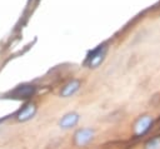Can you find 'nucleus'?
I'll return each mask as SVG.
<instances>
[{
    "label": "nucleus",
    "mask_w": 160,
    "mask_h": 149,
    "mask_svg": "<svg viewBox=\"0 0 160 149\" xmlns=\"http://www.w3.org/2000/svg\"><path fill=\"white\" fill-rule=\"evenodd\" d=\"M96 138V130L91 126H80L76 128L71 136V144L72 146L78 149L88 148Z\"/></svg>",
    "instance_id": "f257e3e1"
},
{
    "label": "nucleus",
    "mask_w": 160,
    "mask_h": 149,
    "mask_svg": "<svg viewBox=\"0 0 160 149\" xmlns=\"http://www.w3.org/2000/svg\"><path fill=\"white\" fill-rule=\"evenodd\" d=\"M154 121H155V118L150 113H142V114L138 115L131 124L132 136L140 138V136H144L145 134H148L149 130L151 129V126L154 125Z\"/></svg>",
    "instance_id": "f03ea898"
},
{
    "label": "nucleus",
    "mask_w": 160,
    "mask_h": 149,
    "mask_svg": "<svg viewBox=\"0 0 160 149\" xmlns=\"http://www.w3.org/2000/svg\"><path fill=\"white\" fill-rule=\"evenodd\" d=\"M80 119H81V114L79 111L70 110L64 113L60 116V119L58 120V126L61 130H71L78 126V124L80 123Z\"/></svg>",
    "instance_id": "7ed1b4c3"
},
{
    "label": "nucleus",
    "mask_w": 160,
    "mask_h": 149,
    "mask_svg": "<svg viewBox=\"0 0 160 149\" xmlns=\"http://www.w3.org/2000/svg\"><path fill=\"white\" fill-rule=\"evenodd\" d=\"M82 86V81L78 78H72L69 81H66L59 90V96L61 99H69L72 98L75 94H78L80 91Z\"/></svg>",
    "instance_id": "20e7f679"
},
{
    "label": "nucleus",
    "mask_w": 160,
    "mask_h": 149,
    "mask_svg": "<svg viewBox=\"0 0 160 149\" xmlns=\"http://www.w3.org/2000/svg\"><path fill=\"white\" fill-rule=\"evenodd\" d=\"M38 114V105L34 101H28L25 105H22L19 111L15 114V119L19 123H28L31 119L35 118V115Z\"/></svg>",
    "instance_id": "39448f33"
},
{
    "label": "nucleus",
    "mask_w": 160,
    "mask_h": 149,
    "mask_svg": "<svg viewBox=\"0 0 160 149\" xmlns=\"http://www.w3.org/2000/svg\"><path fill=\"white\" fill-rule=\"evenodd\" d=\"M106 56V46L105 45H100L99 48H96L86 59V66L90 69H96L98 66L101 65V63L104 61Z\"/></svg>",
    "instance_id": "423d86ee"
},
{
    "label": "nucleus",
    "mask_w": 160,
    "mask_h": 149,
    "mask_svg": "<svg viewBox=\"0 0 160 149\" xmlns=\"http://www.w3.org/2000/svg\"><path fill=\"white\" fill-rule=\"evenodd\" d=\"M35 88L31 85H20L14 90V95L16 98H29L34 94Z\"/></svg>",
    "instance_id": "0eeeda50"
},
{
    "label": "nucleus",
    "mask_w": 160,
    "mask_h": 149,
    "mask_svg": "<svg viewBox=\"0 0 160 149\" xmlns=\"http://www.w3.org/2000/svg\"><path fill=\"white\" fill-rule=\"evenodd\" d=\"M142 149H160V135H155L148 139L144 143Z\"/></svg>",
    "instance_id": "6e6552de"
}]
</instances>
